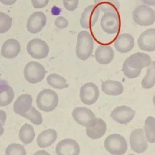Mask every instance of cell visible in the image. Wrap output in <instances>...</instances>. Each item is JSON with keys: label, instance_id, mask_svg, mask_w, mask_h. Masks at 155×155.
Here are the masks:
<instances>
[{"label": "cell", "instance_id": "cell-1", "mask_svg": "<svg viewBox=\"0 0 155 155\" xmlns=\"http://www.w3.org/2000/svg\"><path fill=\"white\" fill-rule=\"evenodd\" d=\"M151 62V59L148 54L137 52L125 60L122 65V71L128 78L134 79L138 77L141 70L148 67Z\"/></svg>", "mask_w": 155, "mask_h": 155}, {"label": "cell", "instance_id": "cell-2", "mask_svg": "<svg viewBox=\"0 0 155 155\" xmlns=\"http://www.w3.org/2000/svg\"><path fill=\"white\" fill-rule=\"evenodd\" d=\"M94 47L93 38L87 31H81L78 35L76 54L81 60H87L91 55Z\"/></svg>", "mask_w": 155, "mask_h": 155}, {"label": "cell", "instance_id": "cell-3", "mask_svg": "<svg viewBox=\"0 0 155 155\" xmlns=\"http://www.w3.org/2000/svg\"><path fill=\"white\" fill-rule=\"evenodd\" d=\"M59 97L57 93L51 89H44L36 97L38 108L43 111L50 112L58 106Z\"/></svg>", "mask_w": 155, "mask_h": 155}, {"label": "cell", "instance_id": "cell-4", "mask_svg": "<svg viewBox=\"0 0 155 155\" xmlns=\"http://www.w3.org/2000/svg\"><path fill=\"white\" fill-rule=\"evenodd\" d=\"M104 147L112 155H123L127 150L125 139L119 134L108 136L104 142Z\"/></svg>", "mask_w": 155, "mask_h": 155}, {"label": "cell", "instance_id": "cell-5", "mask_svg": "<svg viewBox=\"0 0 155 155\" xmlns=\"http://www.w3.org/2000/svg\"><path fill=\"white\" fill-rule=\"evenodd\" d=\"M132 16L134 22L141 26L151 25L155 22V12L147 5H140L133 11Z\"/></svg>", "mask_w": 155, "mask_h": 155}, {"label": "cell", "instance_id": "cell-6", "mask_svg": "<svg viewBox=\"0 0 155 155\" xmlns=\"http://www.w3.org/2000/svg\"><path fill=\"white\" fill-rule=\"evenodd\" d=\"M46 71L44 67L36 61H31L26 64L24 69L25 79L30 84H36L44 79Z\"/></svg>", "mask_w": 155, "mask_h": 155}, {"label": "cell", "instance_id": "cell-7", "mask_svg": "<svg viewBox=\"0 0 155 155\" xmlns=\"http://www.w3.org/2000/svg\"><path fill=\"white\" fill-rule=\"evenodd\" d=\"M101 26L107 34H116L120 28V18L117 12H107L102 16Z\"/></svg>", "mask_w": 155, "mask_h": 155}, {"label": "cell", "instance_id": "cell-8", "mask_svg": "<svg viewBox=\"0 0 155 155\" xmlns=\"http://www.w3.org/2000/svg\"><path fill=\"white\" fill-rule=\"evenodd\" d=\"M27 51L32 58L42 59L48 55L50 49L48 44L44 41L35 38L27 43Z\"/></svg>", "mask_w": 155, "mask_h": 155}, {"label": "cell", "instance_id": "cell-9", "mask_svg": "<svg viewBox=\"0 0 155 155\" xmlns=\"http://www.w3.org/2000/svg\"><path fill=\"white\" fill-rule=\"evenodd\" d=\"M72 116L78 124L86 127L93 125L96 120L93 111L83 107H76L73 110Z\"/></svg>", "mask_w": 155, "mask_h": 155}, {"label": "cell", "instance_id": "cell-10", "mask_svg": "<svg viewBox=\"0 0 155 155\" xmlns=\"http://www.w3.org/2000/svg\"><path fill=\"white\" fill-rule=\"evenodd\" d=\"M99 96V90L96 85L92 82L84 84L79 91V97L81 101L86 105H92L96 102Z\"/></svg>", "mask_w": 155, "mask_h": 155}, {"label": "cell", "instance_id": "cell-11", "mask_svg": "<svg viewBox=\"0 0 155 155\" xmlns=\"http://www.w3.org/2000/svg\"><path fill=\"white\" fill-rule=\"evenodd\" d=\"M130 143L131 150L138 153H143L148 148L143 130L137 128L131 131L130 136Z\"/></svg>", "mask_w": 155, "mask_h": 155}, {"label": "cell", "instance_id": "cell-12", "mask_svg": "<svg viewBox=\"0 0 155 155\" xmlns=\"http://www.w3.org/2000/svg\"><path fill=\"white\" fill-rule=\"evenodd\" d=\"M100 10L95 5L87 7L81 14L79 22L81 27L85 29L91 28L97 22Z\"/></svg>", "mask_w": 155, "mask_h": 155}, {"label": "cell", "instance_id": "cell-13", "mask_svg": "<svg viewBox=\"0 0 155 155\" xmlns=\"http://www.w3.org/2000/svg\"><path fill=\"white\" fill-rule=\"evenodd\" d=\"M55 151L57 155H79L80 147L75 140L67 138L58 143Z\"/></svg>", "mask_w": 155, "mask_h": 155}, {"label": "cell", "instance_id": "cell-14", "mask_svg": "<svg viewBox=\"0 0 155 155\" xmlns=\"http://www.w3.org/2000/svg\"><path fill=\"white\" fill-rule=\"evenodd\" d=\"M135 114V111L131 108L126 105H121L116 107L111 111L110 116L116 122L126 124L132 120Z\"/></svg>", "mask_w": 155, "mask_h": 155}, {"label": "cell", "instance_id": "cell-15", "mask_svg": "<svg viewBox=\"0 0 155 155\" xmlns=\"http://www.w3.org/2000/svg\"><path fill=\"white\" fill-rule=\"evenodd\" d=\"M47 18L42 12H35L28 18L27 28L31 33L36 34L40 32L46 24Z\"/></svg>", "mask_w": 155, "mask_h": 155}, {"label": "cell", "instance_id": "cell-16", "mask_svg": "<svg viewBox=\"0 0 155 155\" xmlns=\"http://www.w3.org/2000/svg\"><path fill=\"white\" fill-rule=\"evenodd\" d=\"M137 44L142 50L155 51V28H148L143 31L138 38Z\"/></svg>", "mask_w": 155, "mask_h": 155}, {"label": "cell", "instance_id": "cell-17", "mask_svg": "<svg viewBox=\"0 0 155 155\" xmlns=\"http://www.w3.org/2000/svg\"><path fill=\"white\" fill-rule=\"evenodd\" d=\"M114 45L117 51L126 53L133 49L134 45V39L130 34L122 33L116 38Z\"/></svg>", "mask_w": 155, "mask_h": 155}, {"label": "cell", "instance_id": "cell-18", "mask_svg": "<svg viewBox=\"0 0 155 155\" xmlns=\"http://www.w3.org/2000/svg\"><path fill=\"white\" fill-rule=\"evenodd\" d=\"M94 56L96 61L100 64L107 65L110 63L114 58V53L109 45H100L96 48Z\"/></svg>", "mask_w": 155, "mask_h": 155}, {"label": "cell", "instance_id": "cell-19", "mask_svg": "<svg viewBox=\"0 0 155 155\" xmlns=\"http://www.w3.org/2000/svg\"><path fill=\"white\" fill-rule=\"evenodd\" d=\"M33 99L30 94H22L16 99L13 104L15 113L23 116L31 107Z\"/></svg>", "mask_w": 155, "mask_h": 155}, {"label": "cell", "instance_id": "cell-20", "mask_svg": "<svg viewBox=\"0 0 155 155\" xmlns=\"http://www.w3.org/2000/svg\"><path fill=\"white\" fill-rule=\"evenodd\" d=\"M20 51L19 42L15 39H8L3 44L1 52L5 58L13 59L19 54Z\"/></svg>", "mask_w": 155, "mask_h": 155}, {"label": "cell", "instance_id": "cell-21", "mask_svg": "<svg viewBox=\"0 0 155 155\" xmlns=\"http://www.w3.org/2000/svg\"><path fill=\"white\" fill-rule=\"evenodd\" d=\"M58 136L55 130L49 128L41 131L37 139L36 142L39 147L45 148L51 145L56 140Z\"/></svg>", "mask_w": 155, "mask_h": 155}, {"label": "cell", "instance_id": "cell-22", "mask_svg": "<svg viewBox=\"0 0 155 155\" xmlns=\"http://www.w3.org/2000/svg\"><path fill=\"white\" fill-rule=\"evenodd\" d=\"M107 130L105 122L101 118H96L94 124L86 127L87 135L92 139H97L102 137Z\"/></svg>", "mask_w": 155, "mask_h": 155}, {"label": "cell", "instance_id": "cell-23", "mask_svg": "<svg viewBox=\"0 0 155 155\" xmlns=\"http://www.w3.org/2000/svg\"><path fill=\"white\" fill-rule=\"evenodd\" d=\"M13 88L4 81H0V106L9 105L14 98Z\"/></svg>", "mask_w": 155, "mask_h": 155}, {"label": "cell", "instance_id": "cell-24", "mask_svg": "<svg viewBox=\"0 0 155 155\" xmlns=\"http://www.w3.org/2000/svg\"><path fill=\"white\" fill-rule=\"evenodd\" d=\"M101 88L106 94L118 96L122 93L124 87L122 84L117 81L107 80L102 83Z\"/></svg>", "mask_w": 155, "mask_h": 155}, {"label": "cell", "instance_id": "cell-25", "mask_svg": "<svg viewBox=\"0 0 155 155\" xmlns=\"http://www.w3.org/2000/svg\"><path fill=\"white\" fill-rule=\"evenodd\" d=\"M94 3L102 12H117L119 10V2L117 0H94Z\"/></svg>", "mask_w": 155, "mask_h": 155}, {"label": "cell", "instance_id": "cell-26", "mask_svg": "<svg viewBox=\"0 0 155 155\" xmlns=\"http://www.w3.org/2000/svg\"><path fill=\"white\" fill-rule=\"evenodd\" d=\"M35 133L32 125L25 123L20 128L19 137L21 141L24 144H30L35 138Z\"/></svg>", "mask_w": 155, "mask_h": 155}, {"label": "cell", "instance_id": "cell-27", "mask_svg": "<svg viewBox=\"0 0 155 155\" xmlns=\"http://www.w3.org/2000/svg\"><path fill=\"white\" fill-rule=\"evenodd\" d=\"M155 85V61L148 66L147 73L142 81V86L145 89L151 88Z\"/></svg>", "mask_w": 155, "mask_h": 155}, {"label": "cell", "instance_id": "cell-28", "mask_svg": "<svg viewBox=\"0 0 155 155\" xmlns=\"http://www.w3.org/2000/svg\"><path fill=\"white\" fill-rule=\"evenodd\" d=\"M47 82L50 86L56 89H64L69 87L66 79L56 73L49 74L47 77Z\"/></svg>", "mask_w": 155, "mask_h": 155}, {"label": "cell", "instance_id": "cell-29", "mask_svg": "<svg viewBox=\"0 0 155 155\" xmlns=\"http://www.w3.org/2000/svg\"><path fill=\"white\" fill-rule=\"evenodd\" d=\"M145 136L146 140L151 143L155 142V118L152 116L147 117L145 121Z\"/></svg>", "mask_w": 155, "mask_h": 155}, {"label": "cell", "instance_id": "cell-30", "mask_svg": "<svg viewBox=\"0 0 155 155\" xmlns=\"http://www.w3.org/2000/svg\"><path fill=\"white\" fill-rule=\"evenodd\" d=\"M22 117L30 120L35 125H40L43 122L41 113L33 106Z\"/></svg>", "mask_w": 155, "mask_h": 155}, {"label": "cell", "instance_id": "cell-31", "mask_svg": "<svg viewBox=\"0 0 155 155\" xmlns=\"http://www.w3.org/2000/svg\"><path fill=\"white\" fill-rule=\"evenodd\" d=\"M5 155H26V150L21 144L12 143L6 148Z\"/></svg>", "mask_w": 155, "mask_h": 155}, {"label": "cell", "instance_id": "cell-32", "mask_svg": "<svg viewBox=\"0 0 155 155\" xmlns=\"http://www.w3.org/2000/svg\"><path fill=\"white\" fill-rule=\"evenodd\" d=\"M12 19L5 13L0 12V34L6 33L11 28Z\"/></svg>", "mask_w": 155, "mask_h": 155}, {"label": "cell", "instance_id": "cell-33", "mask_svg": "<svg viewBox=\"0 0 155 155\" xmlns=\"http://www.w3.org/2000/svg\"><path fill=\"white\" fill-rule=\"evenodd\" d=\"M79 0H63V4L64 7L68 11L75 10L78 5Z\"/></svg>", "mask_w": 155, "mask_h": 155}, {"label": "cell", "instance_id": "cell-34", "mask_svg": "<svg viewBox=\"0 0 155 155\" xmlns=\"http://www.w3.org/2000/svg\"><path fill=\"white\" fill-rule=\"evenodd\" d=\"M55 25L60 29H64L68 26V21L63 16H59L57 18L54 22Z\"/></svg>", "mask_w": 155, "mask_h": 155}, {"label": "cell", "instance_id": "cell-35", "mask_svg": "<svg viewBox=\"0 0 155 155\" xmlns=\"http://www.w3.org/2000/svg\"><path fill=\"white\" fill-rule=\"evenodd\" d=\"M49 2V0H31V3L34 8H42L46 7Z\"/></svg>", "mask_w": 155, "mask_h": 155}, {"label": "cell", "instance_id": "cell-36", "mask_svg": "<svg viewBox=\"0 0 155 155\" xmlns=\"http://www.w3.org/2000/svg\"><path fill=\"white\" fill-rule=\"evenodd\" d=\"M6 118H7V116H6V113L3 111L0 110V123L4 126L5 121H6Z\"/></svg>", "mask_w": 155, "mask_h": 155}, {"label": "cell", "instance_id": "cell-37", "mask_svg": "<svg viewBox=\"0 0 155 155\" xmlns=\"http://www.w3.org/2000/svg\"><path fill=\"white\" fill-rule=\"evenodd\" d=\"M17 0H0V2L4 5H11L16 2Z\"/></svg>", "mask_w": 155, "mask_h": 155}, {"label": "cell", "instance_id": "cell-38", "mask_svg": "<svg viewBox=\"0 0 155 155\" xmlns=\"http://www.w3.org/2000/svg\"><path fill=\"white\" fill-rule=\"evenodd\" d=\"M141 1L146 5L155 6V0H141Z\"/></svg>", "mask_w": 155, "mask_h": 155}, {"label": "cell", "instance_id": "cell-39", "mask_svg": "<svg viewBox=\"0 0 155 155\" xmlns=\"http://www.w3.org/2000/svg\"><path fill=\"white\" fill-rule=\"evenodd\" d=\"M33 155H50L47 151L45 150H39L35 152Z\"/></svg>", "mask_w": 155, "mask_h": 155}, {"label": "cell", "instance_id": "cell-40", "mask_svg": "<svg viewBox=\"0 0 155 155\" xmlns=\"http://www.w3.org/2000/svg\"><path fill=\"white\" fill-rule=\"evenodd\" d=\"M4 133V128L3 125L0 123V136Z\"/></svg>", "mask_w": 155, "mask_h": 155}, {"label": "cell", "instance_id": "cell-41", "mask_svg": "<svg viewBox=\"0 0 155 155\" xmlns=\"http://www.w3.org/2000/svg\"><path fill=\"white\" fill-rule=\"evenodd\" d=\"M153 103H154V105H155V95H154V97H153Z\"/></svg>", "mask_w": 155, "mask_h": 155}, {"label": "cell", "instance_id": "cell-42", "mask_svg": "<svg viewBox=\"0 0 155 155\" xmlns=\"http://www.w3.org/2000/svg\"><path fill=\"white\" fill-rule=\"evenodd\" d=\"M128 155H134V154H128Z\"/></svg>", "mask_w": 155, "mask_h": 155}]
</instances>
